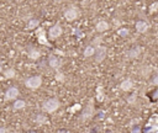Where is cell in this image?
I'll use <instances>...</instances> for the list:
<instances>
[{
    "label": "cell",
    "mask_w": 158,
    "mask_h": 133,
    "mask_svg": "<svg viewBox=\"0 0 158 133\" xmlns=\"http://www.w3.org/2000/svg\"><path fill=\"white\" fill-rule=\"evenodd\" d=\"M2 70H3V67H2V65H0V73H2Z\"/></svg>",
    "instance_id": "cell-27"
},
{
    "label": "cell",
    "mask_w": 158,
    "mask_h": 133,
    "mask_svg": "<svg viewBox=\"0 0 158 133\" xmlns=\"http://www.w3.org/2000/svg\"><path fill=\"white\" fill-rule=\"evenodd\" d=\"M35 122L37 123V125H43V123H46L47 122V118H46V116H43V115H37V117H36V120H35Z\"/></svg>",
    "instance_id": "cell-17"
},
{
    "label": "cell",
    "mask_w": 158,
    "mask_h": 133,
    "mask_svg": "<svg viewBox=\"0 0 158 133\" xmlns=\"http://www.w3.org/2000/svg\"><path fill=\"white\" fill-rule=\"evenodd\" d=\"M26 107V102L24 100H15L14 102V110H22Z\"/></svg>",
    "instance_id": "cell-14"
},
{
    "label": "cell",
    "mask_w": 158,
    "mask_h": 133,
    "mask_svg": "<svg viewBox=\"0 0 158 133\" xmlns=\"http://www.w3.org/2000/svg\"><path fill=\"white\" fill-rule=\"evenodd\" d=\"M79 108H81V105H78V104H77V105H74V107H72L69 111H70V112H74V111L79 110Z\"/></svg>",
    "instance_id": "cell-24"
},
{
    "label": "cell",
    "mask_w": 158,
    "mask_h": 133,
    "mask_svg": "<svg viewBox=\"0 0 158 133\" xmlns=\"http://www.w3.org/2000/svg\"><path fill=\"white\" fill-rule=\"evenodd\" d=\"M136 99H137V94L133 92L130 98H127V102H129L130 105H135V104H136Z\"/></svg>",
    "instance_id": "cell-21"
},
{
    "label": "cell",
    "mask_w": 158,
    "mask_h": 133,
    "mask_svg": "<svg viewBox=\"0 0 158 133\" xmlns=\"http://www.w3.org/2000/svg\"><path fill=\"white\" fill-rule=\"evenodd\" d=\"M19 94H20L19 89L15 88V86H11V88H9V89L6 90V92H5V99H6V100H15V99L19 96Z\"/></svg>",
    "instance_id": "cell-7"
},
{
    "label": "cell",
    "mask_w": 158,
    "mask_h": 133,
    "mask_svg": "<svg viewBox=\"0 0 158 133\" xmlns=\"http://www.w3.org/2000/svg\"><path fill=\"white\" fill-rule=\"evenodd\" d=\"M94 115V104H93V100H90L88 102V105L84 107L83 112H82V115H81V120L82 121H88L93 117Z\"/></svg>",
    "instance_id": "cell-3"
},
{
    "label": "cell",
    "mask_w": 158,
    "mask_h": 133,
    "mask_svg": "<svg viewBox=\"0 0 158 133\" xmlns=\"http://www.w3.org/2000/svg\"><path fill=\"white\" fill-rule=\"evenodd\" d=\"M109 22L108 21H105V20H100L96 25H95V30L99 32V33H103V32H105V31H108L109 30Z\"/></svg>",
    "instance_id": "cell-10"
},
{
    "label": "cell",
    "mask_w": 158,
    "mask_h": 133,
    "mask_svg": "<svg viewBox=\"0 0 158 133\" xmlns=\"http://www.w3.org/2000/svg\"><path fill=\"white\" fill-rule=\"evenodd\" d=\"M98 100H99V101H103V100H104V94H103V88H101V85L98 86Z\"/></svg>",
    "instance_id": "cell-20"
},
{
    "label": "cell",
    "mask_w": 158,
    "mask_h": 133,
    "mask_svg": "<svg viewBox=\"0 0 158 133\" xmlns=\"http://www.w3.org/2000/svg\"><path fill=\"white\" fill-rule=\"evenodd\" d=\"M59 101H58V99H48L47 101H45L43 102V105H42V108H43V111L45 112H48V113H53V112H56L58 108H59Z\"/></svg>",
    "instance_id": "cell-1"
},
{
    "label": "cell",
    "mask_w": 158,
    "mask_h": 133,
    "mask_svg": "<svg viewBox=\"0 0 158 133\" xmlns=\"http://www.w3.org/2000/svg\"><path fill=\"white\" fill-rule=\"evenodd\" d=\"M135 27H136V31L138 32V33H146L147 31H148V24L146 22V21H143V20H141V21H137L136 22V25H135Z\"/></svg>",
    "instance_id": "cell-9"
},
{
    "label": "cell",
    "mask_w": 158,
    "mask_h": 133,
    "mask_svg": "<svg viewBox=\"0 0 158 133\" xmlns=\"http://www.w3.org/2000/svg\"><path fill=\"white\" fill-rule=\"evenodd\" d=\"M15 74H16V73H15V70H14V69H11V68H10V69H6V70H5V73H4L5 78H8V79L14 78V77H15Z\"/></svg>",
    "instance_id": "cell-18"
},
{
    "label": "cell",
    "mask_w": 158,
    "mask_h": 133,
    "mask_svg": "<svg viewBox=\"0 0 158 133\" xmlns=\"http://www.w3.org/2000/svg\"><path fill=\"white\" fill-rule=\"evenodd\" d=\"M78 16H79V11H78V9L75 6H72V8L67 9L64 11V18H66L67 21H69V22L77 20Z\"/></svg>",
    "instance_id": "cell-5"
},
{
    "label": "cell",
    "mask_w": 158,
    "mask_h": 133,
    "mask_svg": "<svg viewBox=\"0 0 158 133\" xmlns=\"http://www.w3.org/2000/svg\"><path fill=\"white\" fill-rule=\"evenodd\" d=\"M140 53H141V47L140 46H138V47H133L132 49L129 51L127 57H129V58H131V59H133V58H137V57L140 55Z\"/></svg>",
    "instance_id": "cell-12"
},
{
    "label": "cell",
    "mask_w": 158,
    "mask_h": 133,
    "mask_svg": "<svg viewBox=\"0 0 158 133\" xmlns=\"http://www.w3.org/2000/svg\"><path fill=\"white\" fill-rule=\"evenodd\" d=\"M156 133H158V132H156Z\"/></svg>",
    "instance_id": "cell-28"
},
{
    "label": "cell",
    "mask_w": 158,
    "mask_h": 133,
    "mask_svg": "<svg viewBox=\"0 0 158 133\" xmlns=\"http://www.w3.org/2000/svg\"><path fill=\"white\" fill-rule=\"evenodd\" d=\"M38 25H40V21L36 20V18H32V20H30L29 24H27V28L29 30H35V28L38 27Z\"/></svg>",
    "instance_id": "cell-15"
},
{
    "label": "cell",
    "mask_w": 158,
    "mask_h": 133,
    "mask_svg": "<svg viewBox=\"0 0 158 133\" xmlns=\"http://www.w3.org/2000/svg\"><path fill=\"white\" fill-rule=\"evenodd\" d=\"M132 88H133V81L131 79H125L120 84V89L122 91H130V90H132Z\"/></svg>",
    "instance_id": "cell-11"
},
{
    "label": "cell",
    "mask_w": 158,
    "mask_h": 133,
    "mask_svg": "<svg viewBox=\"0 0 158 133\" xmlns=\"http://www.w3.org/2000/svg\"><path fill=\"white\" fill-rule=\"evenodd\" d=\"M48 64H50V67L52 69L58 70L59 68H61V65H62V61L59 59L58 57H56V55H51L48 58Z\"/></svg>",
    "instance_id": "cell-8"
},
{
    "label": "cell",
    "mask_w": 158,
    "mask_h": 133,
    "mask_svg": "<svg viewBox=\"0 0 158 133\" xmlns=\"http://www.w3.org/2000/svg\"><path fill=\"white\" fill-rule=\"evenodd\" d=\"M40 55H41L40 51H37V49H35V48H32V49L29 52V57H30L31 59H38Z\"/></svg>",
    "instance_id": "cell-16"
},
{
    "label": "cell",
    "mask_w": 158,
    "mask_h": 133,
    "mask_svg": "<svg viewBox=\"0 0 158 133\" xmlns=\"http://www.w3.org/2000/svg\"><path fill=\"white\" fill-rule=\"evenodd\" d=\"M54 3H57V4H59V3H62V0H54Z\"/></svg>",
    "instance_id": "cell-26"
},
{
    "label": "cell",
    "mask_w": 158,
    "mask_h": 133,
    "mask_svg": "<svg viewBox=\"0 0 158 133\" xmlns=\"http://www.w3.org/2000/svg\"><path fill=\"white\" fill-rule=\"evenodd\" d=\"M117 33H118V36H120V37H127L130 35V31L127 28H120L117 31Z\"/></svg>",
    "instance_id": "cell-19"
},
{
    "label": "cell",
    "mask_w": 158,
    "mask_h": 133,
    "mask_svg": "<svg viewBox=\"0 0 158 133\" xmlns=\"http://www.w3.org/2000/svg\"><path fill=\"white\" fill-rule=\"evenodd\" d=\"M25 85L29 88V89H38L40 86L42 85V78L40 75H33V77H30L26 81H25Z\"/></svg>",
    "instance_id": "cell-2"
},
{
    "label": "cell",
    "mask_w": 158,
    "mask_h": 133,
    "mask_svg": "<svg viewBox=\"0 0 158 133\" xmlns=\"http://www.w3.org/2000/svg\"><path fill=\"white\" fill-rule=\"evenodd\" d=\"M56 79H57L58 81H64V75H63L62 73L57 71V74H56Z\"/></svg>",
    "instance_id": "cell-22"
},
{
    "label": "cell",
    "mask_w": 158,
    "mask_h": 133,
    "mask_svg": "<svg viewBox=\"0 0 158 133\" xmlns=\"http://www.w3.org/2000/svg\"><path fill=\"white\" fill-rule=\"evenodd\" d=\"M0 133H8V129L4 127H0Z\"/></svg>",
    "instance_id": "cell-25"
},
{
    "label": "cell",
    "mask_w": 158,
    "mask_h": 133,
    "mask_svg": "<svg viewBox=\"0 0 158 133\" xmlns=\"http://www.w3.org/2000/svg\"><path fill=\"white\" fill-rule=\"evenodd\" d=\"M62 32H63V30H62L61 25H59V24H56V25H53V26L50 28L48 36H50L51 40H56V38H58V37L62 35Z\"/></svg>",
    "instance_id": "cell-6"
},
{
    "label": "cell",
    "mask_w": 158,
    "mask_h": 133,
    "mask_svg": "<svg viewBox=\"0 0 158 133\" xmlns=\"http://www.w3.org/2000/svg\"><path fill=\"white\" fill-rule=\"evenodd\" d=\"M94 55H95V62H96V63L104 62V59L106 58V55H108V49H106V47H104V46H98V47L95 48Z\"/></svg>",
    "instance_id": "cell-4"
},
{
    "label": "cell",
    "mask_w": 158,
    "mask_h": 133,
    "mask_svg": "<svg viewBox=\"0 0 158 133\" xmlns=\"http://www.w3.org/2000/svg\"><path fill=\"white\" fill-rule=\"evenodd\" d=\"M95 53V47L91 45V46H88L85 49H84V57L85 58H89V57H93Z\"/></svg>",
    "instance_id": "cell-13"
},
{
    "label": "cell",
    "mask_w": 158,
    "mask_h": 133,
    "mask_svg": "<svg viewBox=\"0 0 158 133\" xmlns=\"http://www.w3.org/2000/svg\"><path fill=\"white\" fill-rule=\"evenodd\" d=\"M152 84L156 85V86H158V74H156L154 77H153V79H152Z\"/></svg>",
    "instance_id": "cell-23"
}]
</instances>
